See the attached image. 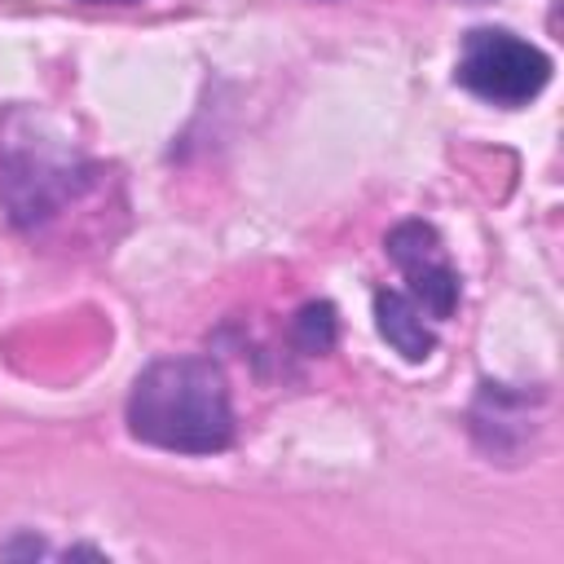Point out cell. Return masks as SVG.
<instances>
[{
    "mask_svg": "<svg viewBox=\"0 0 564 564\" xmlns=\"http://www.w3.org/2000/svg\"><path fill=\"white\" fill-rule=\"evenodd\" d=\"M101 167L40 110H9L0 123V203L26 234H44L70 207H79Z\"/></svg>",
    "mask_w": 564,
    "mask_h": 564,
    "instance_id": "obj_1",
    "label": "cell"
},
{
    "mask_svg": "<svg viewBox=\"0 0 564 564\" xmlns=\"http://www.w3.org/2000/svg\"><path fill=\"white\" fill-rule=\"evenodd\" d=\"M128 432L172 454H220L234 441L225 370L212 357H159L128 397Z\"/></svg>",
    "mask_w": 564,
    "mask_h": 564,
    "instance_id": "obj_2",
    "label": "cell"
},
{
    "mask_svg": "<svg viewBox=\"0 0 564 564\" xmlns=\"http://www.w3.org/2000/svg\"><path fill=\"white\" fill-rule=\"evenodd\" d=\"M546 79H551V57L538 44H529L502 26L467 31L463 53H458V84L467 93H476L480 101L524 106L546 88Z\"/></svg>",
    "mask_w": 564,
    "mask_h": 564,
    "instance_id": "obj_3",
    "label": "cell"
},
{
    "mask_svg": "<svg viewBox=\"0 0 564 564\" xmlns=\"http://www.w3.org/2000/svg\"><path fill=\"white\" fill-rule=\"evenodd\" d=\"M383 247H388L392 264L405 273L410 300L427 317L445 322L458 308V273H454V264L441 247V234L427 220H401V225H392Z\"/></svg>",
    "mask_w": 564,
    "mask_h": 564,
    "instance_id": "obj_4",
    "label": "cell"
},
{
    "mask_svg": "<svg viewBox=\"0 0 564 564\" xmlns=\"http://www.w3.org/2000/svg\"><path fill=\"white\" fill-rule=\"evenodd\" d=\"M423 317H427V313H423L405 291H379V295H375L379 335H383L405 361H427L432 348H436V335H432V326H427Z\"/></svg>",
    "mask_w": 564,
    "mask_h": 564,
    "instance_id": "obj_5",
    "label": "cell"
},
{
    "mask_svg": "<svg viewBox=\"0 0 564 564\" xmlns=\"http://www.w3.org/2000/svg\"><path fill=\"white\" fill-rule=\"evenodd\" d=\"M335 335H339V322H335V308L326 300L304 304L295 313V326H291L295 348H304V352H330L335 348Z\"/></svg>",
    "mask_w": 564,
    "mask_h": 564,
    "instance_id": "obj_6",
    "label": "cell"
},
{
    "mask_svg": "<svg viewBox=\"0 0 564 564\" xmlns=\"http://www.w3.org/2000/svg\"><path fill=\"white\" fill-rule=\"evenodd\" d=\"M88 4H128V0H88Z\"/></svg>",
    "mask_w": 564,
    "mask_h": 564,
    "instance_id": "obj_7",
    "label": "cell"
}]
</instances>
